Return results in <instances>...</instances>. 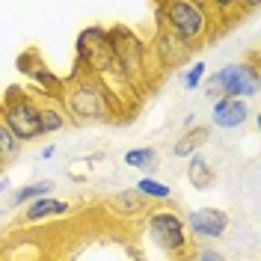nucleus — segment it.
<instances>
[{
    "label": "nucleus",
    "instance_id": "1a4fd4ad",
    "mask_svg": "<svg viewBox=\"0 0 261 261\" xmlns=\"http://www.w3.org/2000/svg\"><path fill=\"white\" fill-rule=\"evenodd\" d=\"M187 226L196 238H205V241H214V238H223L228 228V214L220 211V208H199V211L187 214Z\"/></svg>",
    "mask_w": 261,
    "mask_h": 261
},
{
    "label": "nucleus",
    "instance_id": "6e6552de",
    "mask_svg": "<svg viewBox=\"0 0 261 261\" xmlns=\"http://www.w3.org/2000/svg\"><path fill=\"white\" fill-rule=\"evenodd\" d=\"M151 50H154V57H158V63H161L163 68L184 65L187 60H190V54H193V48H190L184 39H178L175 33H169V30H161L158 36H154Z\"/></svg>",
    "mask_w": 261,
    "mask_h": 261
},
{
    "label": "nucleus",
    "instance_id": "dca6fc26",
    "mask_svg": "<svg viewBox=\"0 0 261 261\" xmlns=\"http://www.w3.org/2000/svg\"><path fill=\"white\" fill-rule=\"evenodd\" d=\"M50 190H54V181H36V184H30V187H21L15 196H12V205H30V202H36V199H42V196H50Z\"/></svg>",
    "mask_w": 261,
    "mask_h": 261
},
{
    "label": "nucleus",
    "instance_id": "f3484780",
    "mask_svg": "<svg viewBox=\"0 0 261 261\" xmlns=\"http://www.w3.org/2000/svg\"><path fill=\"white\" fill-rule=\"evenodd\" d=\"M18 151H21V140H18L15 134L3 125V119H0V163L15 161Z\"/></svg>",
    "mask_w": 261,
    "mask_h": 261
},
{
    "label": "nucleus",
    "instance_id": "a211bd4d",
    "mask_svg": "<svg viewBox=\"0 0 261 261\" xmlns=\"http://www.w3.org/2000/svg\"><path fill=\"white\" fill-rule=\"evenodd\" d=\"M137 193L146 196V199H169V196H172V187H166V184H161V181L143 175V178L137 181Z\"/></svg>",
    "mask_w": 261,
    "mask_h": 261
},
{
    "label": "nucleus",
    "instance_id": "f257e3e1",
    "mask_svg": "<svg viewBox=\"0 0 261 261\" xmlns=\"http://www.w3.org/2000/svg\"><path fill=\"white\" fill-rule=\"evenodd\" d=\"M77 63H81L83 74L95 77L104 89H110L113 81H122V71L116 65V57H113V48H110V39H107V30L101 27H89L77 36Z\"/></svg>",
    "mask_w": 261,
    "mask_h": 261
},
{
    "label": "nucleus",
    "instance_id": "0eeeda50",
    "mask_svg": "<svg viewBox=\"0 0 261 261\" xmlns=\"http://www.w3.org/2000/svg\"><path fill=\"white\" fill-rule=\"evenodd\" d=\"M148 238L161 246L163 252H181L187 246L184 223L169 211H158L148 217Z\"/></svg>",
    "mask_w": 261,
    "mask_h": 261
},
{
    "label": "nucleus",
    "instance_id": "412c9836",
    "mask_svg": "<svg viewBox=\"0 0 261 261\" xmlns=\"http://www.w3.org/2000/svg\"><path fill=\"white\" fill-rule=\"evenodd\" d=\"M113 205H116V208L128 205V208H130L128 214H137V211H143V196H140V193H122V196H116V199H113Z\"/></svg>",
    "mask_w": 261,
    "mask_h": 261
},
{
    "label": "nucleus",
    "instance_id": "4be33fe9",
    "mask_svg": "<svg viewBox=\"0 0 261 261\" xmlns=\"http://www.w3.org/2000/svg\"><path fill=\"white\" fill-rule=\"evenodd\" d=\"M196 261H226V258H223L220 252H214V249H202V252H199V258H196Z\"/></svg>",
    "mask_w": 261,
    "mask_h": 261
},
{
    "label": "nucleus",
    "instance_id": "20e7f679",
    "mask_svg": "<svg viewBox=\"0 0 261 261\" xmlns=\"http://www.w3.org/2000/svg\"><path fill=\"white\" fill-rule=\"evenodd\" d=\"M0 119L3 125L15 134L21 143H30L36 137H42V125H39V101L21 89H9L3 104H0Z\"/></svg>",
    "mask_w": 261,
    "mask_h": 261
},
{
    "label": "nucleus",
    "instance_id": "f03ea898",
    "mask_svg": "<svg viewBox=\"0 0 261 261\" xmlns=\"http://www.w3.org/2000/svg\"><path fill=\"white\" fill-rule=\"evenodd\" d=\"M60 98L65 101V113L77 116L83 122L110 119V113H113V98L107 95V89L89 74H77V81L71 77V86L63 83Z\"/></svg>",
    "mask_w": 261,
    "mask_h": 261
},
{
    "label": "nucleus",
    "instance_id": "423d86ee",
    "mask_svg": "<svg viewBox=\"0 0 261 261\" xmlns=\"http://www.w3.org/2000/svg\"><path fill=\"white\" fill-rule=\"evenodd\" d=\"M211 98H255L258 95V71L252 65H226L211 77Z\"/></svg>",
    "mask_w": 261,
    "mask_h": 261
},
{
    "label": "nucleus",
    "instance_id": "2eb2a0df",
    "mask_svg": "<svg viewBox=\"0 0 261 261\" xmlns=\"http://www.w3.org/2000/svg\"><path fill=\"white\" fill-rule=\"evenodd\" d=\"M125 163L128 166H134V169H143L146 172V178H151V172L158 169V151L154 148H130V151H125Z\"/></svg>",
    "mask_w": 261,
    "mask_h": 261
},
{
    "label": "nucleus",
    "instance_id": "4468645a",
    "mask_svg": "<svg viewBox=\"0 0 261 261\" xmlns=\"http://www.w3.org/2000/svg\"><path fill=\"white\" fill-rule=\"evenodd\" d=\"M187 175H190V181H193V187H199V190H208L214 184V169H211V163L205 161L202 154H193L190 158V163H187Z\"/></svg>",
    "mask_w": 261,
    "mask_h": 261
},
{
    "label": "nucleus",
    "instance_id": "9d476101",
    "mask_svg": "<svg viewBox=\"0 0 261 261\" xmlns=\"http://www.w3.org/2000/svg\"><path fill=\"white\" fill-rule=\"evenodd\" d=\"M246 116H249V110H246V101H241V98H217L214 101L211 122L217 128L234 130L246 122Z\"/></svg>",
    "mask_w": 261,
    "mask_h": 261
},
{
    "label": "nucleus",
    "instance_id": "9b49d317",
    "mask_svg": "<svg viewBox=\"0 0 261 261\" xmlns=\"http://www.w3.org/2000/svg\"><path fill=\"white\" fill-rule=\"evenodd\" d=\"M63 214H68V202L54 199V196H42V199H36V202L27 205L24 217L30 223H36V220H45V217H63Z\"/></svg>",
    "mask_w": 261,
    "mask_h": 261
},
{
    "label": "nucleus",
    "instance_id": "5701e85b",
    "mask_svg": "<svg viewBox=\"0 0 261 261\" xmlns=\"http://www.w3.org/2000/svg\"><path fill=\"white\" fill-rule=\"evenodd\" d=\"M54 151H57L54 146H45V148H42V161H48V158H54Z\"/></svg>",
    "mask_w": 261,
    "mask_h": 261
},
{
    "label": "nucleus",
    "instance_id": "ddd939ff",
    "mask_svg": "<svg viewBox=\"0 0 261 261\" xmlns=\"http://www.w3.org/2000/svg\"><path fill=\"white\" fill-rule=\"evenodd\" d=\"M65 110L60 107V104H39V125H42V134H57V130H63L65 128Z\"/></svg>",
    "mask_w": 261,
    "mask_h": 261
},
{
    "label": "nucleus",
    "instance_id": "aec40b11",
    "mask_svg": "<svg viewBox=\"0 0 261 261\" xmlns=\"http://www.w3.org/2000/svg\"><path fill=\"white\" fill-rule=\"evenodd\" d=\"M202 77H205V63L196 60V63L184 71V86H187V89H196V86L202 83Z\"/></svg>",
    "mask_w": 261,
    "mask_h": 261
},
{
    "label": "nucleus",
    "instance_id": "f8f14e48",
    "mask_svg": "<svg viewBox=\"0 0 261 261\" xmlns=\"http://www.w3.org/2000/svg\"><path fill=\"white\" fill-rule=\"evenodd\" d=\"M208 137H211V130H208V128H199V125H196L190 134H184L178 143H175L172 154H175V158H193L196 151L208 143Z\"/></svg>",
    "mask_w": 261,
    "mask_h": 261
},
{
    "label": "nucleus",
    "instance_id": "7ed1b4c3",
    "mask_svg": "<svg viewBox=\"0 0 261 261\" xmlns=\"http://www.w3.org/2000/svg\"><path fill=\"white\" fill-rule=\"evenodd\" d=\"M161 24H163V30H169V33H175L178 39H184L190 48H199V42L208 36L211 18H208L202 3L172 0V3H163L161 6Z\"/></svg>",
    "mask_w": 261,
    "mask_h": 261
},
{
    "label": "nucleus",
    "instance_id": "b1692460",
    "mask_svg": "<svg viewBox=\"0 0 261 261\" xmlns=\"http://www.w3.org/2000/svg\"><path fill=\"white\" fill-rule=\"evenodd\" d=\"M6 190H9V181L3 178V181H0V193H6Z\"/></svg>",
    "mask_w": 261,
    "mask_h": 261
},
{
    "label": "nucleus",
    "instance_id": "6ab92c4d",
    "mask_svg": "<svg viewBox=\"0 0 261 261\" xmlns=\"http://www.w3.org/2000/svg\"><path fill=\"white\" fill-rule=\"evenodd\" d=\"M24 71H27V74H33V77L42 83V86H45V89H48V92H50L54 98H60V92H63V81H57V77L50 74L45 65H36V68H24Z\"/></svg>",
    "mask_w": 261,
    "mask_h": 261
},
{
    "label": "nucleus",
    "instance_id": "39448f33",
    "mask_svg": "<svg viewBox=\"0 0 261 261\" xmlns=\"http://www.w3.org/2000/svg\"><path fill=\"white\" fill-rule=\"evenodd\" d=\"M107 39H110V48H113V57H116V65H119L122 77L130 86L140 83L143 74H146V45L130 30H125V27L107 30Z\"/></svg>",
    "mask_w": 261,
    "mask_h": 261
}]
</instances>
